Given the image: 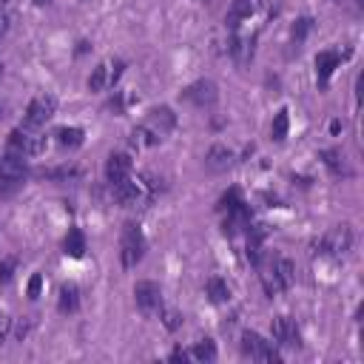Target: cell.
Instances as JSON below:
<instances>
[{"mask_svg":"<svg viewBox=\"0 0 364 364\" xmlns=\"http://www.w3.org/2000/svg\"><path fill=\"white\" fill-rule=\"evenodd\" d=\"M145 250H148V242H145V233L136 222H125L122 225V236H119V262L125 270L136 267L142 259H145Z\"/></svg>","mask_w":364,"mask_h":364,"instance_id":"1","label":"cell"},{"mask_svg":"<svg viewBox=\"0 0 364 364\" xmlns=\"http://www.w3.org/2000/svg\"><path fill=\"white\" fill-rule=\"evenodd\" d=\"M262 282H264V290L273 296V293H284L293 287L296 282V264L287 259V256H273L270 259V270L262 273Z\"/></svg>","mask_w":364,"mask_h":364,"instance_id":"2","label":"cell"},{"mask_svg":"<svg viewBox=\"0 0 364 364\" xmlns=\"http://www.w3.org/2000/svg\"><path fill=\"white\" fill-rule=\"evenodd\" d=\"M353 242H355L353 228H350V225H338V228L327 230V233L316 242V253H321V256H344V253L353 250Z\"/></svg>","mask_w":364,"mask_h":364,"instance_id":"3","label":"cell"},{"mask_svg":"<svg viewBox=\"0 0 364 364\" xmlns=\"http://www.w3.org/2000/svg\"><path fill=\"white\" fill-rule=\"evenodd\" d=\"M6 148L9 154H17V156H40L46 151V136L28 128H14L6 139Z\"/></svg>","mask_w":364,"mask_h":364,"instance_id":"4","label":"cell"},{"mask_svg":"<svg viewBox=\"0 0 364 364\" xmlns=\"http://www.w3.org/2000/svg\"><path fill=\"white\" fill-rule=\"evenodd\" d=\"M54 114H57V100H54L51 94H40V97H34V100L28 102V108H26V117H23V125H20V128L37 131V128H43Z\"/></svg>","mask_w":364,"mask_h":364,"instance_id":"5","label":"cell"},{"mask_svg":"<svg viewBox=\"0 0 364 364\" xmlns=\"http://www.w3.org/2000/svg\"><path fill=\"white\" fill-rule=\"evenodd\" d=\"M242 353L253 361H270V364H279L282 361V353L267 341L262 338L256 330H245L242 333Z\"/></svg>","mask_w":364,"mask_h":364,"instance_id":"6","label":"cell"},{"mask_svg":"<svg viewBox=\"0 0 364 364\" xmlns=\"http://www.w3.org/2000/svg\"><path fill=\"white\" fill-rule=\"evenodd\" d=\"M122 68L125 63L122 60H105V63H97L88 74V91H105V88H114L117 80L122 77Z\"/></svg>","mask_w":364,"mask_h":364,"instance_id":"7","label":"cell"},{"mask_svg":"<svg viewBox=\"0 0 364 364\" xmlns=\"http://www.w3.org/2000/svg\"><path fill=\"white\" fill-rule=\"evenodd\" d=\"M182 100L196 105V108H208L219 100V88H216L213 80H193L191 85L182 88Z\"/></svg>","mask_w":364,"mask_h":364,"instance_id":"8","label":"cell"},{"mask_svg":"<svg viewBox=\"0 0 364 364\" xmlns=\"http://www.w3.org/2000/svg\"><path fill=\"white\" fill-rule=\"evenodd\" d=\"M134 301H136V307H139L145 316L159 313V307H162V290H159V284L151 282V279L136 282V284H134Z\"/></svg>","mask_w":364,"mask_h":364,"instance_id":"9","label":"cell"},{"mask_svg":"<svg viewBox=\"0 0 364 364\" xmlns=\"http://www.w3.org/2000/svg\"><path fill=\"white\" fill-rule=\"evenodd\" d=\"M270 333H273V341L279 347H290V350L301 347V333L296 327V318H290V316H276L270 321Z\"/></svg>","mask_w":364,"mask_h":364,"instance_id":"10","label":"cell"},{"mask_svg":"<svg viewBox=\"0 0 364 364\" xmlns=\"http://www.w3.org/2000/svg\"><path fill=\"white\" fill-rule=\"evenodd\" d=\"M353 51H336V48H324V51H318L316 54V80H318V88H327L330 85V77H333V71L350 57Z\"/></svg>","mask_w":364,"mask_h":364,"instance_id":"11","label":"cell"},{"mask_svg":"<svg viewBox=\"0 0 364 364\" xmlns=\"http://www.w3.org/2000/svg\"><path fill=\"white\" fill-rule=\"evenodd\" d=\"M111 191H114V199H117L119 205H125V208L145 202V188H142V182H139V179H134V176H128V179H122V182L111 185Z\"/></svg>","mask_w":364,"mask_h":364,"instance_id":"12","label":"cell"},{"mask_svg":"<svg viewBox=\"0 0 364 364\" xmlns=\"http://www.w3.org/2000/svg\"><path fill=\"white\" fill-rule=\"evenodd\" d=\"M131 171H134V165H131L128 154H122V151L108 154V159H105V179H108V185H117V182L128 179Z\"/></svg>","mask_w":364,"mask_h":364,"instance_id":"13","label":"cell"},{"mask_svg":"<svg viewBox=\"0 0 364 364\" xmlns=\"http://www.w3.org/2000/svg\"><path fill=\"white\" fill-rule=\"evenodd\" d=\"M26 176H28V165L23 162V156L17 154L0 156V182H20Z\"/></svg>","mask_w":364,"mask_h":364,"instance_id":"14","label":"cell"},{"mask_svg":"<svg viewBox=\"0 0 364 364\" xmlns=\"http://www.w3.org/2000/svg\"><path fill=\"white\" fill-rule=\"evenodd\" d=\"M253 11H256V0H233L230 9H228V14H225V26L230 31H236L245 20H250Z\"/></svg>","mask_w":364,"mask_h":364,"instance_id":"15","label":"cell"},{"mask_svg":"<svg viewBox=\"0 0 364 364\" xmlns=\"http://www.w3.org/2000/svg\"><path fill=\"white\" fill-rule=\"evenodd\" d=\"M57 310L63 316H71V313L80 310V287L74 282L60 284V290H57Z\"/></svg>","mask_w":364,"mask_h":364,"instance_id":"16","label":"cell"},{"mask_svg":"<svg viewBox=\"0 0 364 364\" xmlns=\"http://www.w3.org/2000/svg\"><path fill=\"white\" fill-rule=\"evenodd\" d=\"M145 125H151V128H154L159 136H165V134H168V131L176 125V114H173L168 105L151 108V111H148V122H145Z\"/></svg>","mask_w":364,"mask_h":364,"instance_id":"17","label":"cell"},{"mask_svg":"<svg viewBox=\"0 0 364 364\" xmlns=\"http://www.w3.org/2000/svg\"><path fill=\"white\" fill-rule=\"evenodd\" d=\"M205 165L210 171H228L233 165V151L228 145H213L208 154H205Z\"/></svg>","mask_w":364,"mask_h":364,"instance_id":"18","label":"cell"},{"mask_svg":"<svg viewBox=\"0 0 364 364\" xmlns=\"http://www.w3.org/2000/svg\"><path fill=\"white\" fill-rule=\"evenodd\" d=\"M85 236H82V230L80 228H68V233H65V239H63V253L68 256V259H82L85 256Z\"/></svg>","mask_w":364,"mask_h":364,"instance_id":"19","label":"cell"},{"mask_svg":"<svg viewBox=\"0 0 364 364\" xmlns=\"http://www.w3.org/2000/svg\"><path fill=\"white\" fill-rule=\"evenodd\" d=\"M318 156H321V162L327 165V171H330L333 176H350V168H347L344 154H341L338 148H324Z\"/></svg>","mask_w":364,"mask_h":364,"instance_id":"20","label":"cell"},{"mask_svg":"<svg viewBox=\"0 0 364 364\" xmlns=\"http://www.w3.org/2000/svg\"><path fill=\"white\" fill-rule=\"evenodd\" d=\"M54 139H57L60 148H80L82 139H85V131L77 128V125H63V128L54 131Z\"/></svg>","mask_w":364,"mask_h":364,"instance_id":"21","label":"cell"},{"mask_svg":"<svg viewBox=\"0 0 364 364\" xmlns=\"http://www.w3.org/2000/svg\"><path fill=\"white\" fill-rule=\"evenodd\" d=\"M205 293H208V299H210L213 304H225V301L230 299V287H228V282H225L222 276H210V279L205 282Z\"/></svg>","mask_w":364,"mask_h":364,"instance_id":"22","label":"cell"},{"mask_svg":"<svg viewBox=\"0 0 364 364\" xmlns=\"http://www.w3.org/2000/svg\"><path fill=\"white\" fill-rule=\"evenodd\" d=\"M287 125H290L287 108H279L276 117H273V125H270V139H273V142H282V139L287 136Z\"/></svg>","mask_w":364,"mask_h":364,"instance_id":"23","label":"cell"},{"mask_svg":"<svg viewBox=\"0 0 364 364\" xmlns=\"http://www.w3.org/2000/svg\"><path fill=\"white\" fill-rule=\"evenodd\" d=\"M188 353H191V358H196V361H213V358H216V344H213L210 338H202V341H196Z\"/></svg>","mask_w":364,"mask_h":364,"instance_id":"24","label":"cell"},{"mask_svg":"<svg viewBox=\"0 0 364 364\" xmlns=\"http://www.w3.org/2000/svg\"><path fill=\"white\" fill-rule=\"evenodd\" d=\"M159 318H162V324H165L171 333L182 327V313L173 310V307H159Z\"/></svg>","mask_w":364,"mask_h":364,"instance_id":"25","label":"cell"},{"mask_svg":"<svg viewBox=\"0 0 364 364\" xmlns=\"http://www.w3.org/2000/svg\"><path fill=\"white\" fill-rule=\"evenodd\" d=\"M310 26H313V20H310V17H299V20H296V26H293V31H290V37H293V46H296V48L304 43V37H307Z\"/></svg>","mask_w":364,"mask_h":364,"instance_id":"26","label":"cell"},{"mask_svg":"<svg viewBox=\"0 0 364 364\" xmlns=\"http://www.w3.org/2000/svg\"><path fill=\"white\" fill-rule=\"evenodd\" d=\"M80 171L77 168H68V165H63V168H46V171H40V176H46V179H68V176H77Z\"/></svg>","mask_w":364,"mask_h":364,"instance_id":"27","label":"cell"},{"mask_svg":"<svg viewBox=\"0 0 364 364\" xmlns=\"http://www.w3.org/2000/svg\"><path fill=\"white\" fill-rule=\"evenodd\" d=\"M242 202V196H239V188H230L228 193H222V199H219V213H225V210H230L233 205H239Z\"/></svg>","mask_w":364,"mask_h":364,"instance_id":"28","label":"cell"},{"mask_svg":"<svg viewBox=\"0 0 364 364\" xmlns=\"http://www.w3.org/2000/svg\"><path fill=\"white\" fill-rule=\"evenodd\" d=\"M14 270H17V259H14V256H6V259L0 262V284H9L11 276H14Z\"/></svg>","mask_w":364,"mask_h":364,"instance_id":"29","label":"cell"},{"mask_svg":"<svg viewBox=\"0 0 364 364\" xmlns=\"http://www.w3.org/2000/svg\"><path fill=\"white\" fill-rule=\"evenodd\" d=\"M40 287H43V276H40V273H34V276L28 279V290H26V293H28V299H37V296H40Z\"/></svg>","mask_w":364,"mask_h":364,"instance_id":"30","label":"cell"},{"mask_svg":"<svg viewBox=\"0 0 364 364\" xmlns=\"http://www.w3.org/2000/svg\"><path fill=\"white\" fill-rule=\"evenodd\" d=\"M9 330H11V318H9V313H0V344L6 341Z\"/></svg>","mask_w":364,"mask_h":364,"instance_id":"31","label":"cell"},{"mask_svg":"<svg viewBox=\"0 0 364 364\" xmlns=\"http://www.w3.org/2000/svg\"><path fill=\"white\" fill-rule=\"evenodd\" d=\"M9 23H11V17H9V11L0 6V40L6 37V31H9Z\"/></svg>","mask_w":364,"mask_h":364,"instance_id":"32","label":"cell"},{"mask_svg":"<svg viewBox=\"0 0 364 364\" xmlns=\"http://www.w3.org/2000/svg\"><path fill=\"white\" fill-rule=\"evenodd\" d=\"M168 358H171V361H188V358H191V353H188V350H182V347H176Z\"/></svg>","mask_w":364,"mask_h":364,"instance_id":"33","label":"cell"},{"mask_svg":"<svg viewBox=\"0 0 364 364\" xmlns=\"http://www.w3.org/2000/svg\"><path fill=\"white\" fill-rule=\"evenodd\" d=\"M34 3H37V6H43V3H48V0H34Z\"/></svg>","mask_w":364,"mask_h":364,"instance_id":"34","label":"cell"},{"mask_svg":"<svg viewBox=\"0 0 364 364\" xmlns=\"http://www.w3.org/2000/svg\"><path fill=\"white\" fill-rule=\"evenodd\" d=\"M0 117H3V102H0Z\"/></svg>","mask_w":364,"mask_h":364,"instance_id":"35","label":"cell"},{"mask_svg":"<svg viewBox=\"0 0 364 364\" xmlns=\"http://www.w3.org/2000/svg\"><path fill=\"white\" fill-rule=\"evenodd\" d=\"M0 77H3V65H0Z\"/></svg>","mask_w":364,"mask_h":364,"instance_id":"36","label":"cell"},{"mask_svg":"<svg viewBox=\"0 0 364 364\" xmlns=\"http://www.w3.org/2000/svg\"><path fill=\"white\" fill-rule=\"evenodd\" d=\"M3 3H6V0H0V6H3Z\"/></svg>","mask_w":364,"mask_h":364,"instance_id":"37","label":"cell"}]
</instances>
